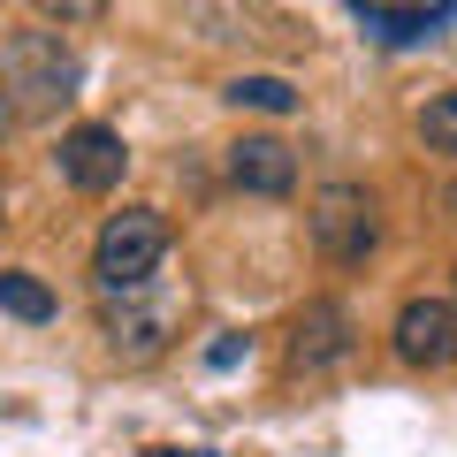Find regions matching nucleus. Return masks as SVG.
Returning a JSON list of instances; mask_svg holds the SVG:
<instances>
[{"label": "nucleus", "mask_w": 457, "mask_h": 457, "mask_svg": "<svg viewBox=\"0 0 457 457\" xmlns=\"http://www.w3.org/2000/svg\"><path fill=\"white\" fill-rule=\"evenodd\" d=\"M305 228H312V245L336 267H359V260H374V245H381V206H374L366 183H320L312 206H305Z\"/></svg>", "instance_id": "obj_4"}, {"label": "nucleus", "mask_w": 457, "mask_h": 457, "mask_svg": "<svg viewBox=\"0 0 457 457\" xmlns=\"http://www.w3.org/2000/svg\"><path fill=\"white\" fill-rule=\"evenodd\" d=\"M31 8H38L46 23H92L99 8H107V0H31Z\"/></svg>", "instance_id": "obj_13"}, {"label": "nucleus", "mask_w": 457, "mask_h": 457, "mask_svg": "<svg viewBox=\"0 0 457 457\" xmlns=\"http://www.w3.org/2000/svg\"><path fill=\"white\" fill-rule=\"evenodd\" d=\"M237 359H245V336H221V343H213V351H206V366H213V374H228V366H237Z\"/></svg>", "instance_id": "obj_14"}, {"label": "nucleus", "mask_w": 457, "mask_h": 457, "mask_svg": "<svg viewBox=\"0 0 457 457\" xmlns=\"http://www.w3.org/2000/svg\"><path fill=\"white\" fill-rule=\"evenodd\" d=\"M84 84V62L62 31H23L0 54V99L16 114H62Z\"/></svg>", "instance_id": "obj_1"}, {"label": "nucleus", "mask_w": 457, "mask_h": 457, "mask_svg": "<svg viewBox=\"0 0 457 457\" xmlns=\"http://www.w3.org/2000/svg\"><path fill=\"white\" fill-rule=\"evenodd\" d=\"M351 16H359L381 46H420V38H435L442 23L457 16V0H442V8H381V0H351Z\"/></svg>", "instance_id": "obj_9"}, {"label": "nucleus", "mask_w": 457, "mask_h": 457, "mask_svg": "<svg viewBox=\"0 0 457 457\" xmlns=\"http://www.w3.org/2000/svg\"><path fill=\"white\" fill-rule=\"evenodd\" d=\"M54 168H62L69 191L99 198L122 183V168H130V145H122V130H107V122H77V130L62 137V153H54Z\"/></svg>", "instance_id": "obj_6"}, {"label": "nucleus", "mask_w": 457, "mask_h": 457, "mask_svg": "<svg viewBox=\"0 0 457 457\" xmlns=\"http://www.w3.org/2000/svg\"><path fill=\"white\" fill-rule=\"evenodd\" d=\"M442 213H450V221H457V183H450V191H442Z\"/></svg>", "instance_id": "obj_16"}, {"label": "nucleus", "mask_w": 457, "mask_h": 457, "mask_svg": "<svg viewBox=\"0 0 457 457\" xmlns=\"http://www.w3.org/2000/svg\"><path fill=\"white\" fill-rule=\"evenodd\" d=\"M396 359L411 366V374H442V366H457V297H404V312H396Z\"/></svg>", "instance_id": "obj_5"}, {"label": "nucleus", "mask_w": 457, "mask_h": 457, "mask_svg": "<svg viewBox=\"0 0 457 457\" xmlns=\"http://www.w3.org/2000/svg\"><path fill=\"white\" fill-rule=\"evenodd\" d=\"M0 221H8V206H0Z\"/></svg>", "instance_id": "obj_18"}, {"label": "nucleus", "mask_w": 457, "mask_h": 457, "mask_svg": "<svg viewBox=\"0 0 457 457\" xmlns=\"http://www.w3.org/2000/svg\"><path fill=\"white\" fill-rule=\"evenodd\" d=\"M153 457H191V450H153Z\"/></svg>", "instance_id": "obj_17"}, {"label": "nucleus", "mask_w": 457, "mask_h": 457, "mask_svg": "<svg viewBox=\"0 0 457 457\" xmlns=\"http://www.w3.org/2000/svg\"><path fill=\"white\" fill-rule=\"evenodd\" d=\"M351 351H359V336H351V312H343L336 297H312L290 320V366L297 374H328V366H343Z\"/></svg>", "instance_id": "obj_7"}, {"label": "nucleus", "mask_w": 457, "mask_h": 457, "mask_svg": "<svg viewBox=\"0 0 457 457\" xmlns=\"http://www.w3.org/2000/svg\"><path fill=\"white\" fill-rule=\"evenodd\" d=\"M221 168H228V183L252 191V198H290L297 191V153L282 145V137H237Z\"/></svg>", "instance_id": "obj_8"}, {"label": "nucleus", "mask_w": 457, "mask_h": 457, "mask_svg": "<svg viewBox=\"0 0 457 457\" xmlns=\"http://www.w3.org/2000/svg\"><path fill=\"white\" fill-rule=\"evenodd\" d=\"M228 107H252V114H297V84L290 77H228Z\"/></svg>", "instance_id": "obj_11"}, {"label": "nucleus", "mask_w": 457, "mask_h": 457, "mask_svg": "<svg viewBox=\"0 0 457 457\" xmlns=\"http://www.w3.org/2000/svg\"><path fill=\"white\" fill-rule=\"evenodd\" d=\"M176 328H183V290L168 275L137 282V290H114L107 312H99V336H107V351L122 366H153L176 343Z\"/></svg>", "instance_id": "obj_2"}, {"label": "nucleus", "mask_w": 457, "mask_h": 457, "mask_svg": "<svg viewBox=\"0 0 457 457\" xmlns=\"http://www.w3.org/2000/svg\"><path fill=\"white\" fill-rule=\"evenodd\" d=\"M161 260H168V221H161L153 206H122V213H107V228H99V245H92L99 297L153 282V275H161Z\"/></svg>", "instance_id": "obj_3"}, {"label": "nucleus", "mask_w": 457, "mask_h": 457, "mask_svg": "<svg viewBox=\"0 0 457 457\" xmlns=\"http://www.w3.org/2000/svg\"><path fill=\"white\" fill-rule=\"evenodd\" d=\"M8 130H16V107H8V99H0V145H8Z\"/></svg>", "instance_id": "obj_15"}, {"label": "nucleus", "mask_w": 457, "mask_h": 457, "mask_svg": "<svg viewBox=\"0 0 457 457\" xmlns=\"http://www.w3.org/2000/svg\"><path fill=\"white\" fill-rule=\"evenodd\" d=\"M420 137H427V153H450L457 161V92H435L420 107Z\"/></svg>", "instance_id": "obj_12"}, {"label": "nucleus", "mask_w": 457, "mask_h": 457, "mask_svg": "<svg viewBox=\"0 0 457 457\" xmlns=\"http://www.w3.org/2000/svg\"><path fill=\"white\" fill-rule=\"evenodd\" d=\"M0 312H16V320L46 328L54 320V290L38 275H23V267H0Z\"/></svg>", "instance_id": "obj_10"}]
</instances>
